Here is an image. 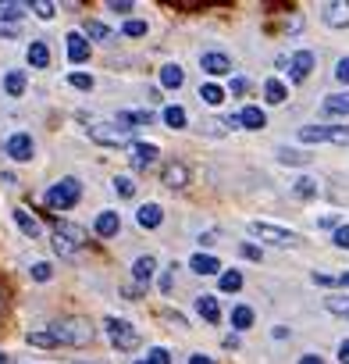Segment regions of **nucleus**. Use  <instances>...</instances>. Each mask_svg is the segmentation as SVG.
<instances>
[{
  "instance_id": "a19ab883",
  "label": "nucleus",
  "mask_w": 349,
  "mask_h": 364,
  "mask_svg": "<svg viewBox=\"0 0 349 364\" xmlns=\"http://www.w3.org/2000/svg\"><path fill=\"white\" fill-rule=\"evenodd\" d=\"M32 15L43 18V22H50V18L57 15V4H50V0H36V4H32Z\"/></svg>"
},
{
  "instance_id": "37998d69",
  "label": "nucleus",
  "mask_w": 349,
  "mask_h": 364,
  "mask_svg": "<svg viewBox=\"0 0 349 364\" xmlns=\"http://www.w3.org/2000/svg\"><path fill=\"white\" fill-rule=\"evenodd\" d=\"M335 79H338L342 86H349V58H338V61H335Z\"/></svg>"
},
{
  "instance_id": "7c9ffc66",
  "label": "nucleus",
  "mask_w": 349,
  "mask_h": 364,
  "mask_svg": "<svg viewBox=\"0 0 349 364\" xmlns=\"http://www.w3.org/2000/svg\"><path fill=\"white\" fill-rule=\"evenodd\" d=\"M324 310H328V315H338V318H349V296L328 293V296H324Z\"/></svg>"
},
{
  "instance_id": "49530a36",
  "label": "nucleus",
  "mask_w": 349,
  "mask_h": 364,
  "mask_svg": "<svg viewBox=\"0 0 349 364\" xmlns=\"http://www.w3.org/2000/svg\"><path fill=\"white\" fill-rule=\"evenodd\" d=\"M107 11H118V15H129L132 11V0H110Z\"/></svg>"
},
{
  "instance_id": "4468645a",
  "label": "nucleus",
  "mask_w": 349,
  "mask_h": 364,
  "mask_svg": "<svg viewBox=\"0 0 349 364\" xmlns=\"http://www.w3.org/2000/svg\"><path fill=\"white\" fill-rule=\"evenodd\" d=\"M160 222H164V207L160 203H139V211H136V225L139 229H160Z\"/></svg>"
},
{
  "instance_id": "13d9d810",
  "label": "nucleus",
  "mask_w": 349,
  "mask_h": 364,
  "mask_svg": "<svg viewBox=\"0 0 349 364\" xmlns=\"http://www.w3.org/2000/svg\"><path fill=\"white\" fill-rule=\"evenodd\" d=\"M8 360H11V357H8V353H4V350H0V364H8Z\"/></svg>"
},
{
  "instance_id": "2eb2a0df",
  "label": "nucleus",
  "mask_w": 349,
  "mask_h": 364,
  "mask_svg": "<svg viewBox=\"0 0 349 364\" xmlns=\"http://www.w3.org/2000/svg\"><path fill=\"white\" fill-rule=\"evenodd\" d=\"M196 315L207 322V325H217L221 322V303H217V296L214 293H203V296H196Z\"/></svg>"
},
{
  "instance_id": "72a5a7b5",
  "label": "nucleus",
  "mask_w": 349,
  "mask_h": 364,
  "mask_svg": "<svg viewBox=\"0 0 349 364\" xmlns=\"http://www.w3.org/2000/svg\"><path fill=\"white\" fill-rule=\"evenodd\" d=\"M293 193H296V196H303V200H310V196H317V193H321V186H317V179L300 175V179L293 182Z\"/></svg>"
},
{
  "instance_id": "cd10ccee",
  "label": "nucleus",
  "mask_w": 349,
  "mask_h": 364,
  "mask_svg": "<svg viewBox=\"0 0 349 364\" xmlns=\"http://www.w3.org/2000/svg\"><path fill=\"white\" fill-rule=\"evenodd\" d=\"M186 182H189V168L186 165H167L164 168V186L167 189H182Z\"/></svg>"
},
{
  "instance_id": "6ab92c4d",
  "label": "nucleus",
  "mask_w": 349,
  "mask_h": 364,
  "mask_svg": "<svg viewBox=\"0 0 349 364\" xmlns=\"http://www.w3.org/2000/svg\"><path fill=\"white\" fill-rule=\"evenodd\" d=\"M160 86H164V89H182V86H186V72H182L179 61H167V65L160 68Z\"/></svg>"
},
{
  "instance_id": "c756f323",
  "label": "nucleus",
  "mask_w": 349,
  "mask_h": 364,
  "mask_svg": "<svg viewBox=\"0 0 349 364\" xmlns=\"http://www.w3.org/2000/svg\"><path fill=\"white\" fill-rule=\"evenodd\" d=\"M200 100L207 103V108H221V103H224V86L203 82V86H200Z\"/></svg>"
},
{
  "instance_id": "4c0bfd02",
  "label": "nucleus",
  "mask_w": 349,
  "mask_h": 364,
  "mask_svg": "<svg viewBox=\"0 0 349 364\" xmlns=\"http://www.w3.org/2000/svg\"><path fill=\"white\" fill-rule=\"evenodd\" d=\"M114 193L118 196H136V182H132V175H114Z\"/></svg>"
},
{
  "instance_id": "5701e85b",
  "label": "nucleus",
  "mask_w": 349,
  "mask_h": 364,
  "mask_svg": "<svg viewBox=\"0 0 349 364\" xmlns=\"http://www.w3.org/2000/svg\"><path fill=\"white\" fill-rule=\"evenodd\" d=\"M82 36H86V39H93V43H114V36H118V32H114L110 25H103V22H96V18H93V22H86V25H82Z\"/></svg>"
},
{
  "instance_id": "393cba45",
  "label": "nucleus",
  "mask_w": 349,
  "mask_h": 364,
  "mask_svg": "<svg viewBox=\"0 0 349 364\" xmlns=\"http://www.w3.org/2000/svg\"><path fill=\"white\" fill-rule=\"evenodd\" d=\"M239 125H243V129H250V132H257V129H264V125H267V115H264L260 108H253V103H246V108L239 111Z\"/></svg>"
},
{
  "instance_id": "8fccbe9b",
  "label": "nucleus",
  "mask_w": 349,
  "mask_h": 364,
  "mask_svg": "<svg viewBox=\"0 0 349 364\" xmlns=\"http://www.w3.org/2000/svg\"><path fill=\"white\" fill-rule=\"evenodd\" d=\"M171 272H174V265H171V268H167V272L160 275V293H164V296L171 293Z\"/></svg>"
},
{
  "instance_id": "412c9836",
  "label": "nucleus",
  "mask_w": 349,
  "mask_h": 364,
  "mask_svg": "<svg viewBox=\"0 0 349 364\" xmlns=\"http://www.w3.org/2000/svg\"><path fill=\"white\" fill-rule=\"evenodd\" d=\"M25 61H29L32 68H46V65H50V46H46L43 39H32V43L25 46Z\"/></svg>"
},
{
  "instance_id": "4be33fe9",
  "label": "nucleus",
  "mask_w": 349,
  "mask_h": 364,
  "mask_svg": "<svg viewBox=\"0 0 349 364\" xmlns=\"http://www.w3.org/2000/svg\"><path fill=\"white\" fill-rule=\"evenodd\" d=\"M264 100L271 103V108H278V103H285L288 100V86L281 82V79H264Z\"/></svg>"
},
{
  "instance_id": "3c124183",
  "label": "nucleus",
  "mask_w": 349,
  "mask_h": 364,
  "mask_svg": "<svg viewBox=\"0 0 349 364\" xmlns=\"http://www.w3.org/2000/svg\"><path fill=\"white\" fill-rule=\"evenodd\" d=\"M335 357H338V364H349V339L338 343V353H335Z\"/></svg>"
},
{
  "instance_id": "e433bc0d",
  "label": "nucleus",
  "mask_w": 349,
  "mask_h": 364,
  "mask_svg": "<svg viewBox=\"0 0 349 364\" xmlns=\"http://www.w3.org/2000/svg\"><path fill=\"white\" fill-rule=\"evenodd\" d=\"M221 293H239L243 289V272H236V268H231V272H221Z\"/></svg>"
},
{
  "instance_id": "ddd939ff",
  "label": "nucleus",
  "mask_w": 349,
  "mask_h": 364,
  "mask_svg": "<svg viewBox=\"0 0 349 364\" xmlns=\"http://www.w3.org/2000/svg\"><path fill=\"white\" fill-rule=\"evenodd\" d=\"M11 218H15V225L22 229V236H25V239H39V236H43V225H39V218H36V215H29L25 207H15V211H11Z\"/></svg>"
},
{
  "instance_id": "39448f33",
  "label": "nucleus",
  "mask_w": 349,
  "mask_h": 364,
  "mask_svg": "<svg viewBox=\"0 0 349 364\" xmlns=\"http://www.w3.org/2000/svg\"><path fill=\"white\" fill-rule=\"evenodd\" d=\"M89 139L96 143V146H110V150H118V146H136L139 139H136V132L132 129H125V125H89Z\"/></svg>"
},
{
  "instance_id": "603ef678",
  "label": "nucleus",
  "mask_w": 349,
  "mask_h": 364,
  "mask_svg": "<svg viewBox=\"0 0 349 364\" xmlns=\"http://www.w3.org/2000/svg\"><path fill=\"white\" fill-rule=\"evenodd\" d=\"M0 36H18V25H11V22H0Z\"/></svg>"
},
{
  "instance_id": "58836bf2",
  "label": "nucleus",
  "mask_w": 349,
  "mask_h": 364,
  "mask_svg": "<svg viewBox=\"0 0 349 364\" xmlns=\"http://www.w3.org/2000/svg\"><path fill=\"white\" fill-rule=\"evenodd\" d=\"M68 86H75V89H82V93H89L96 82H93V75H86V72H68Z\"/></svg>"
},
{
  "instance_id": "5fc2aeb1",
  "label": "nucleus",
  "mask_w": 349,
  "mask_h": 364,
  "mask_svg": "<svg viewBox=\"0 0 349 364\" xmlns=\"http://www.w3.org/2000/svg\"><path fill=\"white\" fill-rule=\"evenodd\" d=\"M300 364H324V360H321L317 353H303V357H300Z\"/></svg>"
},
{
  "instance_id": "c03bdc74",
  "label": "nucleus",
  "mask_w": 349,
  "mask_h": 364,
  "mask_svg": "<svg viewBox=\"0 0 349 364\" xmlns=\"http://www.w3.org/2000/svg\"><path fill=\"white\" fill-rule=\"evenodd\" d=\"M331 243H335L338 250H349V225H342V229H335V232H331Z\"/></svg>"
},
{
  "instance_id": "864d4df0",
  "label": "nucleus",
  "mask_w": 349,
  "mask_h": 364,
  "mask_svg": "<svg viewBox=\"0 0 349 364\" xmlns=\"http://www.w3.org/2000/svg\"><path fill=\"white\" fill-rule=\"evenodd\" d=\"M189 364H214L207 353H189Z\"/></svg>"
},
{
  "instance_id": "6e6552de",
  "label": "nucleus",
  "mask_w": 349,
  "mask_h": 364,
  "mask_svg": "<svg viewBox=\"0 0 349 364\" xmlns=\"http://www.w3.org/2000/svg\"><path fill=\"white\" fill-rule=\"evenodd\" d=\"M4 153H8L11 161L25 165V161H32V158H36V143H32V136H29V132H11V136L4 139Z\"/></svg>"
},
{
  "instance_id": "4d7b16f0",
  "label": "nucleus",
  "mask_w": 349,
  "mask_h": 364,
  "mask_svg": "<svg viewBox=\"0 0 349 364\" xmlns=\"http://www.w3.org/2000/svg\"><path fill=\"white\" fill-rule=\"evenodd\" d=\"M338 286H342V289H349V268H345V272H338Z\"/></svg>"
},
{
  "instance_id": "f257e3e1",
  "label": "nucleus",
  "mask_w": 349,
  "mask_h": 364,
  "mask_svg": "<svg viewBox=\"0 0 349 364\" xmlns=\"http://www.w3.org/2000/svg\"><path fill=\"white\" fill-rule=\"evenodd\" d=\"M93 339V329L86 322H53L46 329H32L25 332V343L29 346H86Z\"/></svg>"
},
{
  "instance_id": "b1692460",
  "label": "nucleus",
  "mask_w": 349,
  "mask_h": 364,
  "mask_svg": "<svg viewBox=\"0 0 349 364\" xmlns=\"http://www.w3.org/2000/svg\"><path fill=\"white\" fill-rule=\"evenodd\" d=\"M253 307L250 303H236V307H231V329H236V332H246V329H253Z\"/></svg>"
},
{
  "instance_id": "f704fd0d",
  "label": "nucleus",
  "mask_w": 349,
  "mask_h": 364,
  "mask_svg": "<svg viewBox=\"0 0 349 364\" xmlns=\"http://www.w3.org/2000/svg\"><path fill=\"white\" fill-rule=\"evenodd\" d=\"M132 364H171V350H167V346H150L146 357H139V360H132Z\"/></svg>"
},
{
  "instance_id": "a18cd8bd",
  "label": "nucleus",
  "mask_w": 349,
  "mask_h": 364,
  "mask_svg": "<svg viewBox=\"0 0 349 364\" xmlns=\"http://www.w3.org/2000/svg\"><path fill=\"white\" fill-rule=\"evenodd\" d=\"M250 89V79L246 75H236V79H231V96H243Z\"/></svg>"
},
{
  "instance_id": "7ed1b4c3",
  "label": "nucleus",
  "mask_w": 349,
  "mask_h": 364,
  "mask_svg": "<svg viewBox=\"0 0 349 364\" xmlns=\"http://www.w3.org/2000/svg\"><path fill=\"white\" fill-rule=\"evenodd\" d=\"M103 332H107V339H110V346L114 350H136L139 343H143V336H139V329L129 322V318H114V315H107L103 318Z\"/></svg>"
},
{
  "instance_id": "1a4fd4ad",
  "label": "nucleus",
  "mask_w": 349,
  "mask_h": 364,
  "mask_svg": "<svg viewBox=\"0 0 349 364\" xmlns=\"http://www.w3.org/2000/svg\"><path fill=\"white\" fill-rule=\"evenodd\" d=\"M314 65H317L314 50H293V54H288V82H303V79H310Z\"/></svg>"
},
{
  "instance_id": "c9c22d12",
  "label": "nucleus",
  "mask_w": 349,
  "mask_h": 364,
  "mask_svg": "<svg viewBox=\"0 0 349 364\" xmlns=\"http://www.w3.org/2000/svg\"><path fill=\"white\" fill-rule=\"evenodd\" d=\"M274 153H278L281 165H307V161H310V153H303V150H288V146H278Z\"/></svg>"
},
{
  "instance_id": "f8f14e48",
  "label": "nucleus",
  "mask_w": 349,
  "mask_h": 364,
  "mask_svg": "<svg viewBox=\"0 0 349 364\" xmlns=\"http://www.w3.org/2000/svg\"><path fill=\"white\" fill-rule=\"evenodd\" d=\"M93 232H96L100 239H114V236L122 232V215L110 211V207H107V211H100V215L93 218Z\"/></svg>"
},
{
  "instance_id": "bb28decb",
  "label": "nucleus",
  "mask_w": 349,
  "mask_h": 364,
  "mask_svg": "<svg viewBox=\"0 0 349 364\" xmlns=\"http://www.w3.org/2000/svg\"><path fill=\"white\" fill-rule=\"evenodd\" d=\"M0 82H4V93H8V96H22L29 79H25V72H18V68H8Z\"/></svg>"
},
{
  "instance_id": "aec40b11",
  "label": "nucleus",
  "mask_w": 349,
  "mask_h": 364,
  "mask_svg": "<svg viewBox=\"0 0 349 364\" xmlns=\"http://www.w3.org/2000/svg\"><path fill=\"white\" fill-rule=\"evenodd\" d=\"M153 272H157V257H153V253L136 257V265H132V279H136L139 286H146V282L153 279Z\"/></svg>"
},
{
  "instance_id": "473e14b6",
  "label": "nucleus",
  "mask_w": 349,
  "mask_h": 364,
  "mask_svg": "<svg viewBox=\"0 0 349 364\" xmlns=\"http://www.w3.org/2000/svg\"><path fill=\"white\" fill-rule=\"evenodd\" d=\"M164 125H167V129H186V125H189V115L179 108V103H171V108H164Z\"/></svg>"
},
{
  "instance_id": "dca6fc26",
  "label": "nucleus",
  "mask_w": 349,
  "mask_h": 364,
  "mask_svg": "<svg viewBox=\"0 0 349 364\" xmlns=\"http://www.w3.org/2000/svg\"><path fill=\"white\" fill-rule=\"evenodd\" d=\"M157 158H160V146L157 143H136L132 146V168H150V165H157Z\"/></svg>"
},
{
  "instance_id": "ea45409f",
  "label": "nucleus",
  "mask_w": 349,
  "mask_h": 364,
  "mask_svg": "<svg viewBox=\"0 0 349 364\" xmlns=\"http://www.w3.org/2000/svg\"><path fill=\"white\" fill-rule=\"evenodd\" d=\"M29 275H32V282H50V279H53V268H50V261H36V265L29 268Z\"/></svg>"
},
{
  "instance_id": "2f4dec72",
  "label": "nucleus",
  "mask_w": 349,
  "mask_h": 364,
  "mask_svg": "<svg viewBox=\"0 0 349 364\" xmlns=\"http://www.w3.org/2000/svg\"><path fill=\"white\" fill-rule=\"evenodd\" d=\"M32 8L29 4H0V22H11V25H18L25 15H29Z\"/></svg>"
},
{
  "instance_id": "f03ea898",
  "label": "nucleus",
  "mask_w": 349,
  "mask_h": 364,
  "mask_svg": "<svg viewBox=\"0 0 349 364\" xmlns=\"http://www.w3.org/2000/svg\"><path fill=\"white\" fill-rule=\"evenodd\" d=\"M82 196V182L75 175H65V179H57L50 189H46V207H53V211H72V207L79 203Z\"/></svg>"
},
{
  "instance_id": "0eeeda50",
  "label": "nucleus",
  "mask_w": 349,
  "mask_h": 364,
  "mask_svg": "<svg viewBox=\"0 0 349 364\" xmlns=\"http://www.w3.org/2000/svg\"><path fill=\"white\" fill-rule=\"evenodd\" d=\"M250 236H257L260 243H271V246H296L300 236L285 225H274V222H250Z\"/></svg>"
},
{
  "instance_id": "c85d7f7f",
  "label": "nucleus",
  "mask_w": 349,
  "mask_h": 364,
  "mask_svg": "<svg viewBox=\"0 0 349 364\" xmlns=\"http://www.w3.org/2000/svg\"><path fill=\"white\" fill-rule=\"evenodd\" d=\"M324 115H349V89L324 96Z\"/></svg>"
},
{
  "instance_id": "09e8293b",
  "label": "nucleus",
  "mask_w": 349,
  "mask_h": 364,
  "mask_svg": "<svg viewBox=\"0 0 349 364\" xmlns=\"http://www.w3.org/2000/svg\"><path fill=\"white\" fill-rule=\"evenodd\" d=\"M239 250H243V257H250V261H260V250H257L253 243H243Z\"/></svg>"
},
{
  "instance_id": "20e7f679",
  "label": "nucleus",
  "mask_w": 349,
  "mask_h": 364,
  "mask_svg": "<svg viewBox=\"0 0 349 364\" xmlns=\"http://www.w3.org/2000/svg\"><path fill=\"white\" fill-rule=\"evenodd\" d=\"M86 243H89V232H86L82 225H75V222H57V229H53V253L72 257V253H79Z\"/></svg>"
},
{
  "instance_id": "a878e982",
  "label": "nucleus",
  "mask_w": 349,
  "mask_h": 364,
  "mask_svg": "<svg viewBox=\"0 0 349 364\" xmlns=\"http://www.w3.org/2000/svg\"><path fill=\"white\" fill-rule=\"evenodd\" d=\"M118 125H125V129L136 132V125H153V111H146V108H139V111H118Z\"/></svg>"
},
{
  "instance_id": "9b49d317",
  "label": "nucleus",
  "mask_w": 349,
  "mask_h": 364,
  "mask_svg": "<svg viewBox=\"0 0 349 364\" xmlns=\"http://www.w3.org/2000/svg\"><path fill=\"white\" fill-rule=\"evenodd\" d=\"M321 22H324L328 29H349V4H345V0L321 4Z\"/></svg>"
},
{
  "instance_id": "a211bd4d",
  "label": "nucleus",
  "mask_w": 349,
  "mask_h": 364,
  "mask_svg": "<svg viewBox=\"0 0 349 364\" xmlns=\"http://www.w3.org/2000/svg\"><path fill=\"white\" fill-rule=\"evenodd\" d=\"M189 272H196V275H221L224 268H221V261L214 253H193L189 257Z\"/></svg>"
},
{
  "instance_id": "f3484780",
  "label": "nucleus",
  "mask_w": 349,
  "mask_h": 364,
  "mask_svg": "<svg viewBox=\"0 0 349 364\" xmlns=\"http://www.w3.org/2000/svg\"><path fill=\"white\" fill-rule=\"evenodd\" d=\"M65 43H68V61H72V65L89 61V39H86L82 32H68Z\"/></svg>"
},
{
  "instance_id": "79ce46f5",
  "label": "nucleus",
  "mask_w": 349,
  "mask_h": 364,
  "mask_svg": "<svg viewBox=\"0 0 349 364\" xmlns=\"http://www.w3.org/2000/svg\"><path fill=\"white\" fill-rule=\"evenodd\" d=\"M122 32L132 36V39H139V36H146V22H143V18H129V22L122 25Z\"/></svg>"
},
{
  "instance_id": "6e6d98bb",
  "label": "nucleus",
  "mask_w": 349,
  "mask_h": 364,
  "mask_svg": "<svg viewBox=\"0 0 349 364\" xmlns=\"http://www.w3.org/2000/svg\"><path fill=\"white\" fill-rule=\"evenodd\" d=\"M271 336H274V339H285V336H288V329H285V325H274V329H271Z\"/></svg>"
},
{
  "instance_id": "423d86ee",
  "label": "nucleus",
  "mask_w": 349,
  "mask_h": 364,
  "mask_svg": "<svg viewBox=\"0 0 349 364\" xmlns=\"http://www.w3.org/2000/svg\"><path fill=\"white\" fill-rule=\"evenodd\" d=\"M300 143H335V146H349V125H303L296 132Z\"/></svg>"
},
{
  "instance_id": "de8ad7c7",
  "label": "nucleus",
  "mask_w": 349,
  "mask_h": 364,
  "mask_svg": "<svg viewBox=\"0 0 349 364\" xmlns=\"http://www.w3.org/2000/svg\"><path fill=\"white\" fill-rule=\"evenodd\" d=\"M317 225H321V229H342L345 222H338V215H324V218H321Z\"/></svg>"
},
{
  "instance_id": "9d476101",
  "label": "nucleus",
  "mask_w": 349,
  "mask_h": 364,
  "mask_svg": "<svg viewBox=\"0 0 349 364\" xmlns=\"http://www.w3.org/2000/svg\"><path fill=\"white\" fill-rule=\"evenodd\" d=\"M200 68L210 79H221V75H231V58L224 54V50H203V54H200Z\"/></svg>"
}]
</instances>
